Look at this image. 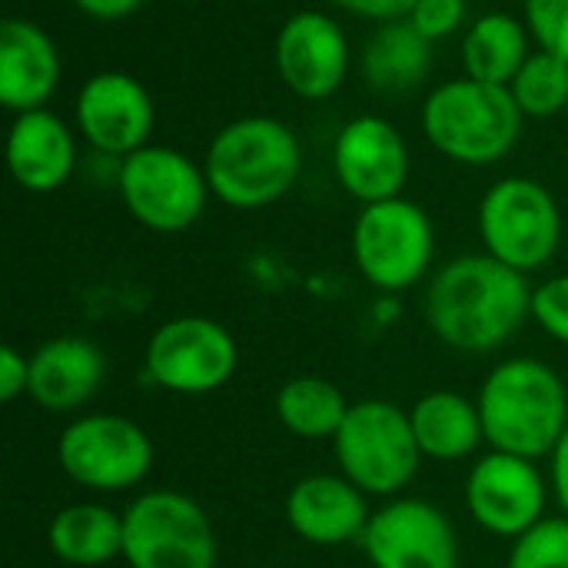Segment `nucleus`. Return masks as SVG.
<instances>
[{"instance_id":"5701e85b","label":"nucleus","mask_w":568,"mask_h":568,"mask_svg":"<svg viewBox=\"0 0 568 568\" xmlns=\"http://www.w3.org/2000/svg\"><path fill=\"white\" fill-rule=\"evenodd\" d=\"M433 70V40H426L409 20L376 23L359 53V73L366 87L379 93H409Z\"/></svg>"},{"instance_id":"1a4fd4ad","label":"nucleus","mask_w":568,"mask_h":568,"mask_svg":"<svg viewBox=\"0 0 568 568\" xmlns=\"http://www.w3.org/2000/svg\"><path fill=\"white\" fill-rule=\"evenodd\" d=\"M436 230L429 213L406 196L369 203L353 223V260L363 280L383 293L416 286L433 263Z\"/></svg>"},{"instance_id":"6ab92c4d","label":"nucleus","mask_w":568,"mask_h":568,"mask_svg":"<svg viewBox=\"0 0 568 568\" xmlns=\"http://www.w3.org/2000/svg\"><path fill=\"white\" fill-rule=\"evenodd\" d=\"M7 166L27 193L60 190L77 170V126L50 106L17 113L7 133Z\"/></svg>"},{"instance_id":"bb28decb","label":"nucleus","mask_w":568,"mask_h":568,"mask_svg":"<svg viewBox=\"0 0 568 568\" xmlns=\"http://www.w3.org/2000/svg\"><path fill=\"white\" fill-rule=\"evenodd\" d=\"M506 568H568V516H546L513 539Z\"/></svg>"},{"instance_id":"72a5a7b5","label":"nucleus","mask_w":568,"mask_h":568,"mask_svg":"<svg viewBox=\"0 0 568 568\" xmlns=\"http://www.w3.org/2000/svg\"><path fill=\"white\" fill-rule=\"evenodd\" d=\"M549 463H552V493H556V499H559V509H562V516H568V429L566 436L559 439V446L552 449V456H549Z\"/></svg>"},{"instance_id":"7c9ffc66","label":"nucleus","mask_w":568,"mask_h":568,"mask_svg":"<svg viewBox=\"0 0 568 568\" xmlns=\"http://www.w3.org/2000/svg\"><path fill=\"white\" fill-rule=\"evenodd\" d=\"M30 386V356H23L17 346H0V399L13 403L17 396H27Z\"/></svg>"},{"instance_id":"cd10ccee","label":"nucleus","mask_w":568,"mask_h":568,"mask_svg":"<svg viewBox=\"0 0 568 568\" xmlns=\"http://www.w3.org/2000/svg\"><path fill=\"white\" fill-rule=\"evenodd\" d=\"M523 20L539 50L568 60V0H523Z\"/></svg>"},{"instance_id":"dca6fc26","label":"nucleus","mask_w":568,"mask_h":568,"mask_svg":"<svg viewBox=\"0 0 568 568\" xmlns=\"http://www.w3.org/2000/svg\"><path fill=\"white\" fill-rule=\"evenodd\" d=\"M359 542L373 568H459L453 523L423 499H393L376 509Z\"/></svg>"},{"instance_id":"7ed1b4c3","label":"nucleus","mask_w":568,"mask_h":568,"mask_svg":"<svg viewBox=\"0 0 568 568\" xmlns=\"http://www.w3.org/2000/svg\"><path fill=\"white\" fill-rule=\"evenodd\" d=\"M479 416L489 449L542 459L552 456L568 429L562 376L539 359H503L479 389Z\"/></svg>"},{"instance_id":"2f4dec72","label":"nucleus","mask_w":568,"mask_h":568,"mask_svg":"<svg viewBox=\"0 0 568 568\" xmlns=\"http://www.w3.org/2000/svg\"><path fill=\"white\" fill-rule=\"evenodd\" d=\"M339 10L359 17V20H373V23H389V20H406L409 10L416 7V0H333Z\"/></svg>"},{"instance_id":"ddd939ff","label":"nucleus","mask_w":568,"mask_h":568,"mask_svg":"<svg viewBox=\"0 0 568 568\" xmlns=\"http://www.w3.org/2000/svg\"><path fill=\"white\" fill-rule=\"evenodd\" d=\"M77 133L100 153L123 160L150 143L156 106L150 90L123 70H100L83 80L73 103Z\"/></svg>"},{"instance_id":"4468645a","label":"nucleus","mask_w":568,"mask_h":568,"mask_svg":"<svg viewBox=\"0 0 568 568\" xmlns=\"http://www.w3.org/2000/svg\"><path fill=\"white\" fill-rule=\"evenodd\" d=\"M336 183L363 206L403 196L409 180V146L393 120L379 113L353 116L333 140Z\"/></svg>"},{"instance_id":"4be33fe9","label":"nucleus","mask_w":568,"mask_h":568,"mask_svg":"<svg viewBox=\"0 0 568 568\" xmlns=\"http://www.w3.org/2000/svg\"><path fill=\"white\" fill-rule=\"evenodd\" d=\"M409 423L423 459H436V463L469 459L486 443L479 403L453 389H436L416 399V406L409 409Z\"/></svg>"},{"instance_id":"b1692460","label":"nucleus","mask_w":568,"mask_h":568,"mask_svg":"<svg viewBox=\"0 0 568 568\" xmlns=\"http://www.w3.org/2000/svg\"><path fill=\"white\" fill-rule=\"evenodd\" d=\"M47 546L67 566H106L123 559V516L100 503L63 506L47 526Z\"/></svg>"},{"instance_id":"39448f33","label":"nucleus","mask_w":568,"mask_h":568,"mask_svg":"<svg viewBox=\"0 0 568 568\" xmlns=\"http://www.w3.org/2000/svg\"><path fill=\"white\" fill-rule=\"evenodd\" d=\"M333 453L339 476L379 499L403 493L423 463L409 413L389 399L353 403L333 439Z\"/></svg>"},{"instance_id":"473e14b6","label":"nucleus","mask_w":568,"mask_h":568,"mask_svg":"<svg viewBox=\"0 0 568 568\" xmlns=\"http://www.w3.org/2000/svg\"><path fill=\"white\" fill-rule=\"evenodd\" d=\"M80 13H87L90 20H123L130 13H136L146 0H70Z\"/></svg>"},{"instance_id":"f257e3e1","label":"nucleus","mask_w":568,"mask_h":568,"mask_svg":"<svg viewBox=\"0 0 568 568\" xmlns=\"http://www.w3.org/2000/svg\"><path fill=\"white\" fill-rule=\"evenodd\" d=\"M423 313L433 336L449 349L489 353L532 316V286L526 273L496 256L466 253L429 280Z\"/></svg>"},{"instance_id":"393cba45","label":"nucleus","mask_w":568,"mask_h":568,"mask_svg":"<svg viewBox=\"0 0 568 568\" xmlns=\"http://www.w3.org/2000/svg\"><path fill=\"white\" fill-rule=\"evenodd\" d=\"M353 403H346L343 389L326 379V376H293L280 386L276 393V419L286 433H293L296 439L306 443H320V439H336L346 413Z\"/></svg>"},{"instance_id":"9d476101","label":"nucleus","mask_w":568,"mask_h":568,"mask_svg":"<svg viewBox=\"0 0 568 568\" xmlns=\"http://www.w3.org/2000/svg\"><path fill=\"white\" fill-rule=\"evenodd\" d=\"M57 463L80 489L123 493L153 469V443L140 423L120 413H87L60 433Z\"/></svg>"},{"instance_id":"a211bd4d","label":"nucleus","mask_w":568,"mask_h":568,"mask_svg":"<svg viewBox=\"0 0 568 568\" xmlns=\"http://www.w3.org/2000/svg\"><path fill=\"white\" fill-rule=\"evenodd\" d=\"M369 496L346 476H306L286 496V523L310 546H343L363 539L373 513Z\"/></svg>"},{"instance_id":"a878e982","label":"nucleus","mask_w":568,"mask_h":568,"mask_svg":"<svg viewBox=\"0 0 568 568\" xmlns=\"http://www.w3.org/2000/svg\"><path fill=\"white\" fill-rule=\"evenodd\" d=\"M509 93L523 116L546 120L568 110V60L549 53V50H532L523 70L513 77Z\"/></svg>"},{"instance_id":"f704fd0d","label":"nucleus","mask_w":568,"mask_h":568,"mask_svg":"<svg viewBox=\"0 0 568 568\" xmlns=\"http://www.w3.org/2000/svg\"><path fill=\"white\" fill-rule=\"evenodd\" d=\"M176 3H200V0H176Z\"/></svg>"},{"instance_id":"f8f14e48","label":"nucleus","mask_w":568,"mask_h":568,"mask_svg":"<svg viewBox=\"0 0 568 568\" xmlns=\"http://www.w3.org/2000/svg\"><path fill=\"white\" fill-rule=\"evenodd\" d=\"M549 486L532 459L489 449L466 479V509L479 529L499 539H519L546 519Z\"/></svg>"},{"instance_id":"20e7f679","label":"nucleus","mask_w":568,"mask_h":568,"mask_svg":"<svg viewBox=\"0 0 568 568\" xmlns=\"http://www.w3.org/2000/svg\"><path fill=\"white\" fill-rule=\"evenodd\" d=\"M523 110L509 87L456 77L429 90L423 103V130L436 153L463 166L499 163L523 133Z\"/></svg>"},{"instance_id":"f03ea898","label":"nucleus","mask_w":568,"mask_h":568,"mask_svg":"<svg viewBox=\"0 0 568 568\" xmlns=\"http://www.w3.org/2000/svg\"><path fill=\"white\" fill-rule=\"evenodd\" d=\"M210 193L230 210L283 200L303 173L300 136L280 116L250 113L220 126L203 156Z\"/></svg>"},{"instance_id":"2eb2a0df","label":"nucleus","mask_w":568,"mask_h":568,"mask_svg":"<svg viewBox=\"0 0 568 568\" xmlns=\"http://www.w3.org/2000/svg\"><path fill=\"white\" fill-rule=\"evenodd\" d=\"M273 63L293 97L326 100L346 83L353 53L339 20L323 10H296L276 33Z\"/></svg>"},{"instance_id":"f3484780","label":"nucleus","mask_w":568,"mask_h":568,"mask_svg":"<svg viewBox=\"0 0 568 568\" xmlns=\"http://www.w3.org/2000/svg\"><path fill=\"white\" fill-rule=\"evenodd\" d=\"M63 77V60L53 37L27 17L0 23V103L17 116L43 110Z\"/></svg>"},{"instance_id":"c756f323","label":"nucleus","mask_w":568,"mask_h":568,"mask_svg":"<svg viewBox=\"0 0 568 568\" xmlns=\"http://www.w3.org/2000/svg\"><path fill=\"white\" fill-rule=\"evenodd\" d=\"M426 40H446L456 30L469 27V0H416L406 17Z\"/></svg>"},{"instance_id":"6e6552de","label":"nucleus","mask_w":568,"mask_h":568,"mask_svg":"<svg viewBox=\"0 0 568 568\" xmlns=\"http://www.w3.org/2000/svg\"><path fill=\"white\" fill-rule=\"evenodd\" d=\"M476 223L486 253L526 276L552 263L562 243V210L549 186L532 176L493 183L479 203Z\"/></svg>"},{"instance_id":"412c9836","label":"nucleus","mask_w":568,"mask_h":568,"mask_svg":"<svg viewBox=\"0 0 568 568\" xmlns=\"http://www.w3.org/2000/svg\"><path fill=\"white\" fill-rule=\"evenodd\" d=\"M532 50L536 43L523 17L506 10L479 13L476 20H469L463 33V47H459L463 77L493 87H509Z\"/></svg>"},{"instance_id":"423d86ee","label":"nucleus","mask_w":568,"mask_h":568,"mask_svg":"<svg viewBox=\"0 0 568 568\" xmlns=\"http://www.w3.org/2000/svg\"><path fill=\"white\" fill-rule=\"evenodd\" d=\"M116 193L126 213L153 233L190 230L213 196L203 163L156 143L116 160Z\"/></svg>"},{"instance_id":"aec40b11","label":"nucleus","mask_w":568,"mask_h":568,"mask_svg":"<svg viewBox=\"0 0 568 568\" xmlns=\"http://www.w3.org/2000/svg\"><path fill=\"white\" fill-rule=\"evenodd\" d=\"M106 376V359L83 336H53L30 353L27 396L43 413H77L87 406Z\"/></svg>"},{"instance_id":"9b49d317","label":"nucleus","mask_w":568,"mask_h":568,"mask_svg":"<svg viewBox=\"0 0 568 568\" xmlns=\"http://www.w3.org/2000/svg\"><path fill=\"white\" fill-rule=\"evenodd\" d=\"M143 363L146 376L160 389L176 396H206L233 379L240 349L223 323L210 316H176L153 329Z\"/></svg>"},{"instance_id":"c85d7f7f","label":"nucleus","mask_w":568,"mask_h":568,"mask_svg":"<svg viewBox=\"0 0 568 568\" xmlns=\"http://www.w3.org/2000/svg\"><path fill=\"white\" fill-rule=\"evenodd\" d=\"M532 320L549 339L568 346V273H559L532 290Z\"/></svg>"},{"instance_id":"c9c22d12","label":"nucleus","mask_w":568,"mask_h":568,"mask_svg":"<svg viewBox=\"0 0 568 568\" xmlns=\"http://www.w3.org/2000/svg\"><path fill=\"white\" fill-rule=\"evenodd\" d=\"M566 116H568V110H566Z\"/></svg>"},{"instance_id":"0eeeda50","label":"nucleus","mask_w":568,"mask_h":568,"mask_svg":"<svg viewBox=\"0 0 568 568\" xmlns=\"http://www.w3.org/2000/svg\"><path fill=\"white\" fill-rule=\"evenodd\" d=\"M216 529L196 499L153 489L123 513V562L130 568H216Z\"/></svg>"}]
</instances>
